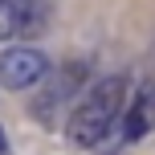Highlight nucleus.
Returning a JSON list of instances; mask_svg holds the SVG:
<instances>
[{
	"label": "nucleus",
	"instance_id": "f257e3e1",
	"mask_svg": "<svg viewBox=\"0 0 155 155\" xmlns=\"http://www.w3.org/2000/svg\"><path fill=\"white\" fill-rule=\"evenodd\" d=\"M123 98H127V78L123 74L102 78V82L78 102V110L70 114V123H65V135H70L74 143H82V147H94V143L106 135V127L114 123V114L123 110Z\"/></svg>",
	"mask_w": 155,
	"mask_h": 155
},
{
	"label": "nucleus",
	"instance_id": "f03ea898",
	"mask_svg": "<svg viewBox=\"0 0 155 155\" xmlns=\"http://www.w3.org/2000/svg\"><path fill=\"white\" fill-rule=\"evenodd\" d=\"M49 74V61L41 49H29V45H16V49H4L0 53V86L4 90H29V86H41Z\"/></svg>",
	"mask_w": 155,
	"mask_h": 155
},
{
	"label": "nucleus",
	"instance_id": "7ed1b4c3",
	"mask_svg": "<svg viewBox=\"0 0 155 155\" xmlns=\"http://www.w3.org/2000/svg\"><path fill=\"white\" fill-rule=\"evenodd\" d=\"M131 110L143 118V123H147V131L155 127V82H143V86H139V94H135Z\"/></svg>",
	"mask_w": 155,
	"mask_h": 155
},
{
	"label": "nucleus",
	"instance_id": "20e7f679",
	"mask_svg": "<svg viewBox=\"0 0 155 155\" xmlns=\"http://www.w3.org/2000/svg\"><path fill=\"white\" fill-rule=\"evenodd\" d=\"M12 33H21V4L0 0V41H8Z\"/></svg>",
	"mask_w": 155,
	"mask_h": 155
},
{
	"label": "nucleus",
	"instance_id": "39448f33",
	"mask_svg": "<svg viewBox=\"0 0 155 155\" xmlns=\"http://www.w3.org/2000/svg\"><path fill=\"white\" fill-rule=\"evenodd\" d=\"M41 29H45L41 4H37V0H25V4H21V33H25V37H33V33H41Z\"/></svg>",
	"mask_w": 155,
	"mask_h": 155
},
{
	"label": "nucleus",
	"instance_id": "423d86ee",
	"mask_svg": "<svg viewBox=\"0 0 155 155\" xmlns=\"http://www.w3.org/2000/svg\"><path fill=\"white\" fill-rule=\"evenodd\" d=\"M0 155H8V139H4V131H0Z\"/></svg>",
	"mask_w": 155,
	"mask_h": 155
}]
</instances>
